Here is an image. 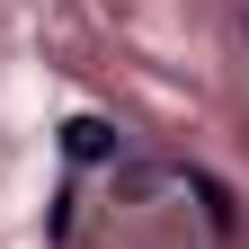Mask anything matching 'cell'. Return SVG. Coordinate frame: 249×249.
<instances>
[{
	"label": "cell",
	"instance_id": "6da1fadb",
	"mask_svg": "<svg viewBox=\"0 0 249 249\" xmlns=\"http://www.w3.org/2000/svg\"><path fill=\"white\" fill-rule=\"evenodd\" d=\"M62 142H71V160H107V151H116V124H98V116H71V124H62Z\"/></svg>",
	"mask_w": 249,
	"mask_h": 249
},
{
	"label": "cell",
	"instance_id": "7a4b0ae2",
	"mask_svg": "<svg viewBox=\"0 0 249 249\" xmlns=\"http://www.w3.org/2000/svg\"><path fill=\"white\" fill-rule=\"evenodd\" d=\"M240 36H249V9H240Z\"/></svg>",
	"mask_w": 249,
	"mask_h": 249
}]
</instances>
